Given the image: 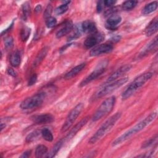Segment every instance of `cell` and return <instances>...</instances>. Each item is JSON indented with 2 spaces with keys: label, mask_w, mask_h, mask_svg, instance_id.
<instances>
[{
  "label": "cell",
  "mask_w": 158,
  "mask_h": 158,
  "mask_svg": "<svg viewBox=\"0 0 158 158\" xmlns=\"http://www.w3.org/2000/svg\"><path fill=\"white\" fill-rule=\"evenodd\" d=\"M81 28L86 33H95L97 31L96 26L93 21L86 20L81 24Z\"/></svg>",
  "instance_id": "obj_15"
},
{
  "label": "cell",
  "mask_w": 158,
  "mask_h": 158,
  "mask_svg": "<svg viewBox=\"0 0 158 158\" xmlns=\"http://www.w3.org/2000/svg\"><path fill=\"white\" fill-rule=\"evenodd\" d=\"M68 8H69V6L67 4H62V5H60V6L57 7L55 10H54V12L56 15H62L64 13H65L67 10H68Z\"/></svg>",
  "instance_id": "obj_30"
},
{
  "label": "cell",
  "mask_w": 158,
  "mask_h": 158,
  "mask_svg": "<svg viewBox=\"0 0 158 158\" xmlns=\"http://www.w3.org/2000/svg\"><path fill=\"white\" fill-rule=\"evenodd\" d=\"M48 51V47H45L40 52V54H38V56H37V57L36 58L35 62L33 64V65L35 67H36L38 65H39L40 64V62L43 60V59H44V57L46 56L47 52Z\"/></svg>",
  "instance_id": "obj_24"
},
{
  "label": "cell",
  "mask_w": 158,
  "mask_h": 158,
  "mask_svg": "<svg viewBox=\"0 0 158 158\" xmlns=\"http://www.w3.org/2000/svg\"><path fill=\"white\" fill-rule=\"evenodd\" d=\"M46 98V93L40 92L33 95L31 97L24 99L20 104V107L23 110L31 109L40 106Z\"/></svg>",
  "instance_id": "obj_6"
},
{
  "label": "cell",
  "mask_w": 158,
  "mask_h": 158,
  "mask_svg": "<svg viewBox=\"0 0 158 158\" xmlns=\"http://www.w3.org/2000/svg\"><path fill=\"white\" fill-rule=\"evenodd\" d=\"M31 152V151H30V150L24 152L20 156V157H22V158H27V157H28L30 156Z\"/></svg>",
  "instance_id": "obj_38"
},
{
  "label": "cell",
  "mask_w": 158,
  "mask_h": 158,
  "mask_svg": "<svg viewBox=\"0 0 158 158\" xmlns=\"http://www.w3.org/2000/svg\"><path fill=\"white\" fill-rule=\"evenodd\" d=\"M158 29V20L157 17H155L149 23L145 29V34L146 36H151L154 34Z\"/></svg>",
  "instance_id": "obj_18"
},
{
  "label": "cell",
  "mask_w": 158,
  "mask_h": 158,
  "mask_svg": "<svg viewBox=\"0 0 158 158\" xmlns=\"http://www.w3.org/2000/svg\"><path fill=\"white\" fill-rule=\"evenodd\" d=\"M57 23V20L52 17H51L46 19V25L48 28H52L54 27Z\"/></svg>",
  "instance_id": "obj_32"
},
{
  "label": "cell",
  "mask_w": 158,
  "mask_h": 158,
  "mask_svg": "<svg viewBox=\"0 0 158 158\" xmlns=\"http://www.w3.org/2000/svg\"><path fill=\"white\" fill-rule=\"evenodd\" d=\"M137 3L136 1H127L122 4V8L125 10H130L136 6Z\"/></svg>",
  "instance_id": "obj_26"
},
{
  "label": "cell",
  "mask_w": 158,
  "mask_h": 158,
  "mask_svg": "<svg viewBox=\"0 0 158 158\" xmlns=\"http://www.w3.org/2000/svg\"><path fill=\"white\" fill-rule=\"evenodd\" d=\"M21 62V56L19 51L14 52L10 57V63L13 67H17L20 65Z\"/></svg>",
  "instance_id": "obj_21"
},
{
  "label": "cell",
  "mask_w": 158,
  "mask_h": 158,
  "mask_svg": "<svg viewBox=\"0 0 158 158\" xmlns=\"http://www.w3.org/2000/svg\"><path fill=\"white\" fill-rule=\"evenodd\" d=\"M63 143H64V139H61L59 141H58L54 145V146L52 147L50 152L48 153V154L46 156V157H54L56 156V154L58 152V151L60 150V149L62 147Z\"/></svg>",
  "instance_id": "obj_22"
},
{
  "label": "cell",
  "mask_w": 158,
  "mask_h": 158,
  "mask_svg": "<svg viewBox=\"0 0 158 158\" xmlns=\"http://www.w3.org/2000/svg\"><path fill=\"white\" fill-rule=\"evenodd\" d=\"M128 80V77H124L123 78L117 80L112 83H110L103 86L102 88L98 89L93 95V96L91 98V101H96L102 97H104V96L112 93L113 91H114L115 90H116L117 89H118V88H120V86L123 85L125 83H127Z\"/></svg>",
  "instance_id": "obj_4"
},
{
  "label": "cell",
  "mask_w": 158,
  "mask_h": 158,
  "mask_svg": "<svg viewBox=\"0 0 158 158\" xmlns=\"http://www.w3.org/2000/svg\"><path fill=\"white\" fill-rule=\"evenodd\" d=\"M7 73L12 77H15L17 75V72L12 68H9L7 70Z\"/></svg>",
  "instance_id": "obj_37"
},
{
  "label": "cell",
  "mask_w": 158,
  "mask_h": 158,
  "mask_svg": "<svg viewBox=\"0 0 158 158\" xmlns=\"http://www.w3.org/2000/svg\"><path fill=\"white\" fill-rule=\"evenodd\" d=\"M104 38V35L101 33H95L93 35L88 36L84 42L85 46L89 49L93 48L98 43L103 41Z\"/></svg>",
  "instance_id": "obj_10"
},
{
  "label": "cell",
  "mask_w": 158,
  "mask_h": 158,
  "mask_svg": "<svg viewBox=\"0 0 158 158\" xmlns=\"http://www.w3.org/2000/svg\"><path fill=\"white\" fill-rule=\"evenodd\" d=\"M4 44H5V47L6 49H11L14 44V41H13L12 38L11 36H8V37L6 38L5 40H4Z\"/></svg>",
  "instance_id": "obj_33"
},
{
  "label": "cell",
  "mask_w": 158,
  "mask_h": 158,
  "mask_svg": "<svg viewBox=\"0 0 158 158\" xmlns=\"http://www.w3.org/2000/svg\"><path fill=\"white\" fill-rule=\"evenodd\" d=\"M104 2V4L107 6V7H110L111 6L114 5L116 1H113V0H106V1H103Z\"/></svg>",
  "instance_id": "obj_36"
},
{
  "label": "cell",
  "mask_w": 158,
  "mask_h": 158,
  "mask_svg": "<svg viewBox=\"0 0 158 158\" xmlns=\"http://www.w3.org/2000/svg\"><path fill=\"white\" fill-rule=\"evenodd\" d=\"M40 131H38V130H35V131L31 132L26 137V142L30 143V142L34 141L40 135Z\"/></svg>",
  "instance_id": "obj_29"
},
{
  "label": "cell",
  "mask_w": 158,
  "mask_h": 158,
  "mask_svg": "<svg viewBox=\"0 0 158 158\" xmlns=\"http://www.w3.org/2000/svg\"><path fill=\"white\" fill-rule=\"evenodd\" d=\"M115 103V97L111 96L105 99L98 108L94 114L92 120L94 122L98 121L104 116L106 115L111 112Z\"/></svg>",
  "instance_id": "obj_5"
},
{
  "label": "cell",
  "mask_w": 158,
  "mask_h": 158,
  "mask_svg": "<svg viewBox=\"0 0 158 158\" xmlns=\"http://www.w3.org/2000/svg\"><path fill=\"white\" fill-rule=\"evenodd\" d=\"M86 65V63L83 62V63H81V64L77 65L74 68L72 69L69 72H68L65 75V76H64L65 79L69 80V79H71L72 78L74 77L77 75H78V73H79L81 71H82L84 69Z\"/></svg>",
  "instance_id": "obj_16"
},
{
  "label": "cell",
  "mask_w": 158,
  "mask_h": 158,
  "mask_svg": "<svg viewBox=\"0 0 158 158\" xmlns=\"http://www.w3.org/2000/svg\"><path fill=\"white\" fill-rule=\"evenodd\" d=\"M152 76V73L146 72L137 77L123 92L122 94V99H127L131 96L140 87H141Z\"/></svg>",
  "instance_id": "obj_3"
},
{
  "label": "cell",
  "mask_w": 158,
  "mask_h": 158,
  "mask_svg": "<svg viewBox=\"0 0 158 158\" xmlns=\"http://www.w3.org/2000/svg\"><path fill=\"white\" fill-rule=\"evenodd\" d=\"M83 107L84 105L83 103H79L73 109H72V110L68 114L66 120L62 127V132H65L70 128L72 125L81 112Z\"/></svg>",
  "instance_id": "obj_7"
},
{
  "label": "cell",
  "mask_w": 158,
  "mask_h": 158,
  "mask_svg": "<svg viewBox=\"0 0 158 158\" xmlns=\"http://www.w3.org/2000/svg\"><path fill=\"white\" fill-rule=\"evenodd\" d=\"M41 134L43 136V138L47 141H52L53 140V135L51 130H49L48 128H43L41 131Z\"/></svg>",
  "instance_id": "obj_25"
},
{
  "label": "cell",
  "mask_w": 158,
  "mask_h": 158,
  "mask_svg": "<svg viewBox=\"0 0 158 158\" xmlns=\"http://www.w3.org/2000/svg\"><path fill=\"white\" fill-rule=\"evenodd\" d=\"M113 49V46L109 43L102 44L94 47L90 51L91 56H98L102 54H106L111 52Z\"/></svg>",
  "instance_id": "obj_9"
},
{
  "label": "cell",
  "mask_w": 158,
  "mask_h": 158,
  "mask_svg": "<svg viewBox=\"0 0 158 158\" xmlns=\"http://www.w3.org/2000/svg\"><path fill=\"white\" fill-rule=\"evenodd\" d=\"M30 34V28L28 27H25L21 31V38L23 41H26Z\"/></svg>",
  "instance_id": "obj_31"
},
{
  "label": "cell",
  "mask_w": 158,
  "mask_h": 158,
  "mask_svg": "<svg viewBox=\"0 0 158 158\" xmlns=\"http://www.w3.org/2000/svg\"><path fill=\"white\" fill-rule=\"evenodd\" d=\"M89 119V117H86L85 118H83L82 120H81L78 123H77L73 127V128H72V130L70 131V132L67 134V135L65 137V139L69 140L71 138H72L85 125H86V123L88 122Z\"/></svg>",
  "instance_id": "obj_13"
},
{
  "label": "cell",
  "mask_w": 158,
  "mask_h": 158,
  "mask_svg": "<svg viewBox=\"0 0 158 158\" xmlns=\"http://www.w3.org/2000/svg\"><path fill=\"white\" fill-rule=\"evenodd\" d=\"M52 11V6L51 4H49L47 7L46 8V10L44 13V17L46 19H48V18L51 17V15Z\"/></svg>",
  "instance_id": "obj_34"
},
{
  "label": "cell",
  "mask_w": 158,
  "mask_h": 158,
  "mask_svg": "<svg viewBox=\"0 0 158 158\" xmlns=\"http://www.w3.org/2000/svg\"><path fill=\"white\" fill-rule=\"evenodd\" d=\"M157 6H158V3L157 1H153L148 4L143 9L142 14L144 15H147L152 13V12L155 11L157 9Z\"/></svg>",
  "instance_id": "obj_20"
},
{
  "label": "cell",
  "mask_w": 158,
  "mask_h": 158,
  "mask_svg": "<svg viewBox=\"0 0 158 158\" xmlns=\"http://www.w3.org/2000/svg\"><path fill=\"white\" fill-rule=\"evenodd\" d=\"M157 139V135H156L154 136L147 139L146 141H145L144 143H143L142 145H141V148L144 149V148H147L149 146H151L152 144H153L155 142H156Z\"/></svg>",
  "instance_id": "obj_27"
},
{
  "label": "cell",
  "mask_w": 158,
  "mask_h": 158,
  "mask_svg": "<svg viewBox=\"0 0 158 158\" xmlns=\"http://www.w3.org/2000/svg\"><path fill=\"white\" fill-rule=\"evenodd\" d=\"M36 80H37V75H36V74H33L30 78L28 82V86L33 85L36 82Z\"/></svg>",
  "instance_id": "obj_35"
},
{
  "label": "cell",
  "mask_w": 158,
  "mask_h": 158,
  "mask_svg": "<svg viewBox=\"0 0 158 158\" xmlns=\"http://www.w3.org/2000/svg\"><path fill=\"white\" fill-rule=\"evenodd\" d=\"M122 18L119 15H112L107 20L106 23V27L110 30H114L117 29V25L120 23Z\"/></svg>",
  "instance_id": "obj_14"
},
{
  "label": "cell",
  "mask_w": 158,
  "mask_h": 158,
  "mask_svg": "<svg viewBox=\"0 0 158 158\" xmlns=\"http://www.w3.org/2000/svg\"><path fill=\"white\" fill-rule=\"evenodd\" d=\"M48 148L46 146L43 144H40L36 148L35 150V156L36 157H43L47 154Z\"/></svg>",
  "instance_id": "obj_23"
},
{
  "label": "cell",
  "mask_w": 158,
  "mask_h": 158,
  "mask_svg": "<svg viewBox=\"0 0 158 158\" xmlns=\"http://www.w3.org/2000/svg\"><path fill=\"white\" fill-rule=\"evenodd\" d=\"M120 116L121 114L120 112H117L108 118L96 131V132L90 138L89 143L90 144H94L98 141H99L103 136H104L112 129L117 121L120 118Z\"/></svg>",
  "instance_id": "obj_2"
},
{
  "label": "cell",
  "mask_w": 158,
  "mask_h": 158,
  "mask_svg": "<svg viewBox=\"0 0 158 158\" xmlns=\"http://www.w3.org/2000/svg\"><path fill=\"white\" fill-rule=\"evenodd\" d=\"M32 121L36 124H46L52 122L54 117L51 114H44L41 115H35L31 117Z\"/></svg>",
  "instance_id": "obj_12"
},
{
  "label": "cell",
  "mask_w": 158,
  "mask_h": 158,
  "mask_svg": "<svg viewBox=\"0 0 158 158\" xmlns=\"http://www.w3.org/2000/svg\"><path fill=\"white\" fill-rule=\"evenodd\" d=\"M102 2L101 1H99L98 3V5H97V12H101L102 10V7L103 6H102Z\"/></svg>",
  "instance_id": "obj_39"
},
{
  "label": "cell",
  "mask_w": 158,
  "mask_h": 158,
  "mask_svg": "<svg viewBox=\"0 0 158 158\" xmlns=\"http://www.w3.org/2000/svg\"><path fill=\"white\" fill-rule=\"evenodd\" d=\"M41 10H42L41 6L40 5H38V6L35 7V12L36 13H39V12H40L41 11Z\"/></svg>",
  "instance_id": "obj_40"
},
{
  "label": "cell",
  "mask_w": 158,
  "mask_h": 158,
  "mask_svg": "<svg viewBox=\"0 0 158 158\" xmlns=\"http://www.w3.org/2000/svg\"><path fill=\"white\" fill-rule=\"evenodd\" d=\"M157 36H156L155 38L150 43H149L145 48L142 51V52L139 54V57H143L144 56L148 54L149 52H152L154 49L157 48Z\"/></svg>",
  "instance_id": "obj_19"
},
{
  "label": "cell",
  "mask_w": 158,
  "mask_h": 158,
  "mask_svg": "<svg viewBox=\"0 0 158 158\" xmlns=\"http://www.w3.org/2000/svg\"><path fill=\"white\" fill-rule=\"evenodd\" d=\"M157 117V112H152L151 114H149L148 116H147L146 118H144L143 120H142L141 122L138 123L136 125H135L133 127L125 132L123 134H122L121 136L116 138L112 143V145L113 146H115L118 144H120L122 143L123 142L125 141L128 139H129L131 136L135 135L138 132H139L142 130H143L146 127H147L151 122H152L156 117Z\"/></svg>",
  "instance_id": "obj_1"
},
{
  "label": "cell",
  "mask_w": 158,
  "mask_h": 158,
  "mask_svg": "<svg viewBox=\"0 0 158 158\" xmlns=\"http://www.w3.org/2000/svg\"><path fill=\"white\" fill-rule=\"evenodd\" d=\"M106 70V67L105 65L99 66L97 68H96L87 77H86L80 84V86H84L88 84L89 83L91 82L94 80L96 79L98 77H99L101 75H102L104 71Z\"/></svg>",
  "instance_id": "obj_8"
},
{
  "label": "cell",
  "mask_w": 158,
  "mask_h": 158,
  "mask_svg": "<svg viewBox=\"0 0 158 158\" xmlns=\"http://www.w3.org/2000/svg\"><path fill=\"white\" fill-rule=\"evenodd\" d=\"M132 66L130 64H125L124 65L121 66L118 69H117L113 73L111 74V75L107 78L106 83H111L117 79L118 78L122 76L123 74L128 72L131 69Z\"/></svg>",
  "instance_id": "obj_11"
},
{
  "label": "cell",
  "mask_w": 158,
  "mask_h": 158,
  "mask_svg": "<svg viewBox=\"0 0 158 158\" xmlns=\"http://www.w3.org/2000/svg\"><path fill=\"white\" fill-rule=\"evenodd\" d=\"M22 13L23 16L25 19H26L30 14V6L28 2H26L22 5Z\"/></svg>",
  "instance_id": "obj_28"
},
{
  "label": "cell",
  "mask_w": 158,
  "mask_h": 158,
  "mask_svg": "<svg viewBox=\"0 0 158 158\" xmlns=\"http://www.w3.org/2000/svg\"><path fill=\"white\" fill-rule=\"evenodd\" d=\"M73 25L71 21L66 22L64 27L62 28H60L59 30H58L57 32L56 33V38H60L63 37L65 35L68 34L72 31V30L73 29Z\"/></svg>",
  "instance_id": "obj_17"
}]
</instances>
